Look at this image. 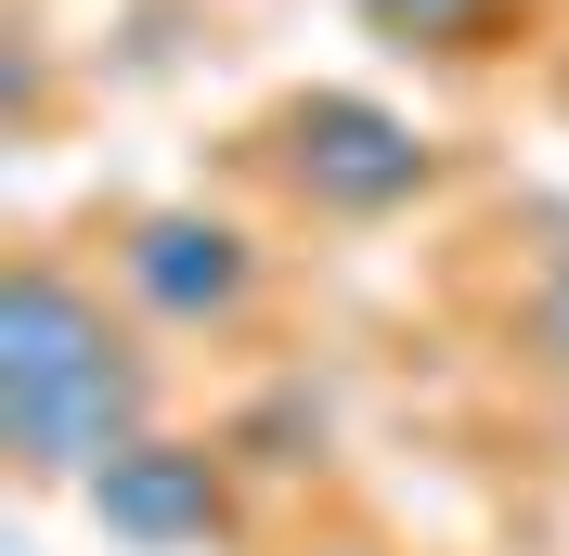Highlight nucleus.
Segmentation results:
<instances>
[{
    "label": "nucleus",
    "instance_id": "nucleus-1",
    "mask_svg": "<svg viewBox=\"0 0 569 556\" xmlns=\"http://www.w3.org/2000/svg\"><path fill=\"white\" fill-rule=\"evenodd\" d=\"M156 427V363L66 259L0 272V453L27 479H91Z\"/></svg>",
    "mask_w": 569,
    "mask_h": 556
},
{
    "label": "nucleus",
    "instance_id": "nucleus-2",
    "mask_svg": "<svg viewBox=\"0 0 569 556\" xmlns=\"http://www.w3.org/2000/svg\"><path fill=\"white\" fill-rule=\"evenodd\" d=\"M272 169L311 220H401L440 181V142L401 105H376V91H298L272 117Z\"/></svg>",
    "mask_w": 569,
    "mask_h": 556
},
{
    "label": "nucleus",
    "instance_id": "nucleus-3",
    "mask_svg": "<svg viewBox=\"0 0 569 556\" xmlns=\"http://www.w3.org/2000/svg\"><path fill=\"white\" fill-rule=\"evenodd\" d=\"M78 505H91V530H104L117 556H208L233 544V453L220 440H181V427H142L117 466H91L78 479Z\"/></svg>",
    "mask_w": 569,
    "mask_h": 556
},
{
    "label": "nucleus",
    "instance_id": "nucleus-4",
    "mask_svg": "<svg viewBox=\"0 0 569 556\" xmlns=\"http://www.w3.org/2000/svg\"><path fill=\"white\" fill-rule=\"evenodd\" d=\"M117 285H130L142 324H169V337H220V324L259 311V234L220 208H142L117 234Z\"/></svg>",
    "mask_w": 569,
    "mask_h": 556
},
{
    "label": "nucleus",
    "instance_id": "nucleus-5",
    "mask_svg": "<svg viewBox=\"0 0 569 556\" xmlns=\"http://www.w3.org/2000/svg\"><path fill=\"white\" fill-rule=\"evenodd\" d=\"M220 453H233V466H272V479L323 466V388H311V376H272L247 415L220 427Z\"/></svg>",
    "mask_w": 569,
    "mask_h": 556
},
{
    "label": "nucleus",
    "instance_id": "nucleus-6",
    "mask_svg": "<svg viewBox=\"0 0 569 556\" xmlns=\"http://www.w3.org/2000/svg\"><path fill=\"white\" fill-rule=\"evenodd\" d=\"M362 27L389 52H479L505 27V0H362Z\"/></svg>",
    "mask_w": 569,
    "mask_h": 556
},
{
    "label": "nucleus",
    "instance_id": "nucleus-7",
    "mask_svg": "<svg viewBox=\"0 0 569 556\" xmlns=\"http://www.w3.org/2000/svg\"><path fill=\"white\" fill-rule=\"evenodd\" d=\"M518 337H531V363L569 388V246L543 259V285H531V311H518Z\"/></svg>",
    "mask_w": 569,
    "mask_h": 556
},
{
    "label": "nucleus",
    "instance_id": "nucleus-8",
    "mask_svg": "<svg viewBox=\"0 0 569 556\" xmlns=\"http://www.w3.org/2000/svg\"><path fill=\"white\" fill-rule=\"evenodd\" d=\"M311 556H389V544H311Z\"/></svg>",
    "mask_w": 569,
    "mask_h": 556
}]
</instances>
